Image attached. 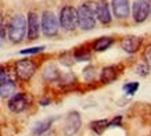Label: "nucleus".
I'll return each mask as SVG.
<instances>
[{"instance_id":"f257e3e1","label":"nucleus","mask_w":151,"mask_h":136,"mask_svg":"<svg viewBox=\"0 0 151 136\" xmlns=\"http://www.w3.org/2000/svg\"><path fill=\"white\" fill-rule=\"evenodd\" d=\"M78 25L83 31H90L96 27V3L86 1L78 10Z\"/></svg>"},{"instance_id":"f03ea898","label":"nucleus","mask_w":151,"mask_h":136,"mask_svg":"<svg viewBox=\"0 0 151 136\" xmlns=\"http://www.w3.org/2000/svg\"><path fill=\"white\" fill-rule=\"evenodd\" d=\"M7 35L13 43H21L24 41L27 35V20L22 14H17L11 18L7 28Z\"/></svg>"},{"instance_id":"7ed1b4c3","label":"nucleus","mask_w":151,"mask_h":136,"mask_svg":"<svg viewBox=\"0 0 151 136\" xmlns=\"http://www.w3.org/2000/svg\"><path fill=\"white\" fill-rule=\"evenodd\" d=\"M60 25L65 31H73L78 27V11L72 6H65L60 11Z\"/></svg>"},{"instance_id":"20e7f679","label":"nucleus","mask_w":151,"mask_h":136,"mask_svg":"<svg viewBox=\"0 0 151 136\" xmlns=\"http://www.w3.org/2000/svg\"><path fill=\"white\" fill-rule=\"evenodd\" d=\"M42 32L46 36H55L58 32V21L55 18V15L51 11H45L42 14V21H40Z\"/></svg>"},{"instance_id":"39448f33","label":"nucleus","mask_w":151,"mask_h":136,"mask_svg":"<svg viewBox=\"0 0 151 136\" xmlns=\"http://www.w3.org/2000/svg\"><path fill=\"white\" fill-rule=\"evenodd\" d=\"M36 71V64L32 60H19L15 63V74L21 81H29Z\"/></svg>"},{"instance_id":"423d86ee","label":"nucleus","mask_w":151,"mask_h":136,"mask_svg":"<svg viewBox=\"0 0 151 136\" xmlns=\"http://www.w3.org/2000/svg\"><path fill=\"white\" fill-rule=\"evenodd\" d=\"M82 127V118L78 111H71L67 115L64 122V135L65 136H73Z\"/></svg>"},{"instance_id":"0eeeda50","label":"nucleus","mask_w":151,"mask_h":136,"mask_svg":"<svg viewBox=\"0 0 151 136\" xmlns=\"http://www.w3.org/2000/svg\"><path fill=\"white\" fill-rule=\"evenodd\" d=\"M29 104V97L27 93H15L9 100V109L13 113H21Z\"/></svg>"},{"instance_id":"6e6552de","label":"nucleus","mask_w":151,"mask_h":136,"mask_svg":"<svg viewBox=\"0 0 151 136\" xmlns=\"http://www.w3.org/2000/svg\"><path fill=\"white\" fill-rule=\"evenodd\" d=\"M27 32H28V39L29 41H35L39 38L40 33V22H39V15L36 13L28 14V21H27Z\"/></svg>"},{"instance_id":"1a4fd4ad","label":"nucleus","mask_w":151,"mask_h":136,"mask_svg":"<svg viewBox=\"0 0 151 136\" xmlns=\"http://www.w3.org/2000/svg\"><path fill=\"white\" fill-rule=\"evenodd\" d=\"M148 14H150V10H148L147 0H136L134 4H133V18H134V21L136 22L146 21Z\"/></svg>"},{"instance_id":"9d476101","label":"nucleus","mask_w":151,"mask_h":136,"mask_svg":"<svg viewBox=\"0 0 151 136\" xmlns=\"http://www.w3.org/2000/svg\"><path fill=\"white\" fill-rule=\"evenodd\" d=\"M143 43V39L140 36H134V35H129V36H125L122 41H121V47L126 51V53H136L140 46Z\"/></svg>"},{"instance_id":"9b49d317","label":"nucleus","mask_w":151,"mask_h":136,"mask_svg":"<svg viewBox=\"0 0 151 136\" xmlns=\"http://www.w3.org/2000/svg\"><path fill=\"white\" fill-rule=\"evenodd\" d=\"M96 17L100 20V22L103 24H110L111 22V11L110 6L105 0H100L99 3H96Z\"/></svg>"},{"instance_id":"f8f14e48","label":"nucleus","mask_w":151,"mask_h":136,"mask_svg":"<svg viewBox=\"0 0 151 136\" xmlns=\"http://www.w3.org/2000/svg\"><path fill=\"white\" fill-rule=\"evenodd\" d=\"M111 4L116 18H125L129 15V0H112Z\"/></svg>"},{"instance_id":"ddd939ff","label":"nucleus","mask_w":151,"mask_h":136,"mask_svg":"<svg viewBox=\"0 0 151 136\" xmlns=\"http://www.w3.org/2000/svg\"><path fill=\"white\" fill-rule=\"evenodd\" d=\"M118 67H115V65H110V67H105L103 68V71L100 74V81L103 83H111V82H114L118 77Z\"/></svg>"},{"instance_id":"4468645a","label":"nucleus","mask_w":151,"mask_h":136,"mask_svg":"<svg viewBox=\"0 0 151 136\" xmlns=\"http://www.w3.org/2000/svg\"><path fill=\"white\" fill-rule=\"evenodd\" d=\"M15 95V83L11 79H6L0 83V97H11Z\"/></svg>"},{"instance_id":"2eb2a0df","label":"nucleus","mask_w":151,"mask_h":136,"mask_svg":"<svg viewBox=\"0 0 151 136\" xmlns=\"http://www.w3.org/2000/svg\"><path fill=\"white\" fill-rule=\"evenodd\" d=\"M53 121H54V118H47V119H43V121L36 122V124H35V127H33V129H32L33 135L42 136L43 133H46V132L50 129Z\"/></svg>"},{"instance_id":"dca6fc26","label":"nucleus","mask_w":151,"mask_h":136,"mask_svg":"<svg viewBox=\"0 0 151 136\" xmlns=\"http://www.w3.org/2000/svg\"><path fill=\"white\" fill-rule=\"evenodd\" d=\"M60 71L55 68V65L53 64H49L45 69H43V79L47 82H54V81H58L60 79Z\"/></svg>"},{"instance_id":"f3484780","label":"nucleus","mask_w":151,"mask_h":136,"mask_svg":"<svg viewBox=\"0 0 151 136\" xmlns=\"http://www.w3.org/2000/svg\"><path fill=\"white\" fill-rule=\"evenodd\" d=\"M112 43H114V39L110 36L99 38V39L94 41V43H93V50H94V51H104V50L108 49Z\"/></svg>"},{"instance_id":"a211bd4d","label":"nucleus","mask_w":151,"mask_h":136,"mask_svg":"<svg viewBox=\"0 0 151 136\" xmlns=\"http://www.w3.org/2000/svg\"><path fill=\"white\" fill-rule=\"evenodd\" d=\"M90 128H92V131H94L97 135H101L103 132L108 128V121L107 119H99V121H93L90 124Z\"/></svg>"},{"instance_id":"6ab92c4d","label":"nucleus","mask_w":151,"mask_h":136,"mask_svg":"<svg viewBox=\"0 0 151 136\" xmlns=\"http://www.w3.org/2000/svg\"><path fill=\"white\" fill-rule=\"evenodd\" d=\"M150 65L147 63H140L137 64L136 67H134V72L137 74L139 77H147L148 74H150Z\"/></svg>"},{"instance_id":"aec40b11","label":"nucleus","mask_w":151,"mask_h":136,"mask_svg":"<svg viewBox=\"0 0 151 136\" xmlns=\"http://www.w3.org/2000/svg\"><path fill=\"white\" fill-rule=\"evenodd\" d=\"M73 59L76 60V61H89V60H90V53H89L86 49L82 47V49H79L75 51Z\"/></svg>"},{"instance_id":"412c9836","label":"nucleus","mask_w":151,"mask_h":136,"mask_svg":"<svg viewBox=\"0 0 151 136\" xmlns=\"http://www.w3.org/2000/svg\"><path fill=\"white\" fill-rule=\"evenodd\" d=\"M122 89H124V92L126 95H133V93H136V90L139 89V82H129V83H125Z\"/></svg>"},{"instance_id":"4be33fe9","label":"nucleus","mask_w":151,"mask_h":136,"mask_svg":"<svg viewBox=\"0 0 151 136\" xmlns=\"http://www.w3.org/2000/svg\"><path fill=\"white\" fill-rule=\"evenodd\" d=\"M46 49L45 46H35V47H29V49H24L19 51V54H36V53H40Z\"/></svg>"},{"instance_id":"5701e85b","label":"nucleus","mask_w":151,"mask_h":136,"mask_svg":"<svg viewBox=\"0 0 151 136\" xmlns=\"http://www.w3.org/2000/svg\"><path fill=\"white\" fill-rule=\"evenodd\" d=\"M143 57H144V60H146V61H151V45L146 47L144 53H143Z\"/></svg>"},{"instance_id":"b1692460","label":"nucleus","mask_w":151,"mask_h":136,"mask_svg":"<svg viewBox=\"0 0 151 136\" xmlns=\"http://www.w3.org/2000/svg\"><path fill=\"white\" fill-rule=\"evenodd\" d=\"M121 119H122L121 117H115L112 121H108V128H111V127H119V125H121Z\"/></svg>"},{"instance_id":"393cba45","label":"nucleus","mask_w":151,"mask_h":136,"mask_svg":"<svg viewBox=\"0 0 151 136\" xmlns=\"http://www.w3.org/2000/svg\"><path fill=\"white\" fill-rule=\"evenodd\" d=\"M7 79V74H6V71H4V68L0 65V83L3 81H6Z\"/></svg>"},{"instance_id":"a878e982","label":"nucleus","mask_w":151,"mask_h":136,"mask_svg":"<svg viewBox=\"0 0 151 136\" xmlns=\"http://www.w3.org/2000/svg\"><path fill=\"white\" fill-rule=\"evenodd\" d=\"M49 101H50L49 99H43V100L40 101V104H42V106H47V103H49Z\"/></svg>"},{"instance_id":"bb28decb","label":"nucleus","mask_w":151,"mask_h":136,"mask_svg":"<svg viewBox=\"0 0 151 136\" xmlns=\"http://www.w3.org/2000/svg\"><path fill=\"white\" fill-rule=\"evenodd\" d=\"M147 4H148V10H150V13H151V0H148V1H147Z\"/></svg>"}]
</instances>
